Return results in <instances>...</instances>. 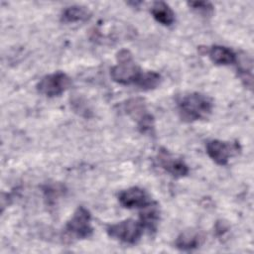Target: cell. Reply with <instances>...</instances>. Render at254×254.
Masks as SVG:
<instances>
[{
	"label": "cell",
	"instance_id": "1",
	"mask_svg": "<svg viewBox=\"0 0 254 254\" xmlns=\"http://www.w3.org/2000/svg\"><path fill=\"white\" fill-rule=\"evenodd\" d=\"M212 108L211 98L199 92L186 94L178 101V112L185 122L206 119L211 114Z\"/></svg>",
	"mask_w": 254,
	"mask_h": 254
},
{
	"label": "cell",
	"instance_id": "2",
	"mask_svg": "<svg viewBox=\"0 0 254 254\" xmlns=\"http://www.w3.org/2000/svg\"><path fill=\"white\" fill-rule=\"evenodd\" d=\"M117 64L110 68L111 78L119 84H135L141 73L140 66L133 59V55L127 49H122L116 54Z\"/></svg>",
	"mask_w": 254,
	"mask_h": 254
},
{
	"label": "cell",
	"instance_id": "3",
	"mask_svg": "<svg viewBox=\"0 0 254 254\" xmlns=\"http://www.w3.org/2000/svg\"><path fill=\"white\" fill-rule=\"evenodd\" d=\"M120 110L136 120L138 129L143 134L154 135V117L148 112L145 101L142 98H131L120 104Z\"/></svg>",
	"mask_w": 254,
	"mask_h": 254
},
{
	"label": "cell",
	"instance_id": "4",
	"mask_svg": "<svg viewBox=\"0 0 254 254\" xmlns=\"http://www.w3.org/2000/svg\"><path fill=\"white\" fill-rule=\"evenodd\" d=\"M93 233L91 214L84 206H78L64 226V235L69 239H86Z\"/></svg>",
	"mask_w": 254,
	"mask_h": 254
},
{
	"label": "cell",
	"instance_id": "5",
	"mask_svg": "<svg viewBox=\"0 0 254 254\" xmlns=\"http://www.w3.org/2000/svg\"><path fill=\"white\" fill-rule=\"evenodd\" d=\"M144 228L141 222L131 218L110 224L106 227L109 237L126 244H136L140 240Z\"/></svg>",
	"mask_w": 254,
	"mask_h": 254
},
{
	"label": "cell",
	"instance_id": "6",
	"mask_svg": "<svg viewBox=\"0 0 254 254\" xmlns=\"http://www.w3.org/2000/svg\"><path fill=\"white\" fill-rule=\"evenodd\" d=\"M70 85L71 78L63 71H57L42 77L37 84V89L47 97H55L63 94Z\"/></svg>",
	"mask_w": 254,
	"mask_h": 254
},
{
	"label": "cell",
	"instance_id": "7",
	"mask_svg": "<svg viewBox=\"0 0 254 254\" xmlns=\"http://www.w3.org/2000/svg\"><path fill=\"white\" fill-rule=\"evenodd\" d=\"M206 154L217 165L225 166L229 159L238 155L241 147L237 142H227L221 140H210L205 146Z\"/></svg>",
	"mask_w": 254,
	"mask_h": 254
},
{
	"label": "cell",
	"instance_id": "8",
	"mask_svg": "<svg viewBox=\"0 0 254 254\" xmlns=\"http://www.w3.org/2000/svg\"><path fill=\"white\" fill-rule=\"evenodd\" d=\"M156 160L158 165L174 178L186 177L190 172V169L184 160L176 158L165 148L159 150Z\"/></svg>",
	"mask_w": 254,
	"mask_h": 254
},
{
	"label": "cell",
	"instance_id": "9",
	"mask_svg": "<svg viewBox=\"0 0 254 254\" xmlns=\"http://www.w3.org/2000/svg\"><path fill=\"white\" fill-rule=\"evenodd\" d=\"M120 204L125 208H143L151 203L147 191L139 187H132L122 190L118 195Z\"/></svg>",
	"mask_w": 254,
	"mask_h": 254
},
{
	"label": "cell",
	"instance_id": "10",
	"mask_svg": "<svg viewBox=\"0 0 254 254\" xmlns=\"http://www.w3.org/2000/svg\"><path fill=\"white\" fill-rule=\"evenodd\" d=\"M204 241V236L198 230H185L177 237L175 246L183 251H191L200 247Z\"/></svg>",
	"mask_w": 254,
	"mask_h": 254
},
{
	"label": "cell",
	"instance_id": "11",
	"mask_svg": "<svg viewBox=\"0 0 254 254\" xmlns=\"http://www.w3.org/2000/svg\"><path fill=\"white\" fill-rule=\"evenodd\" d=\"M207 54L211 62L218 65H228L237 62L236 54L224 46H212L207 50Z\"/></svg>",
	"mask_w": 254,
	"mask_h": 254
},
{
	"label": "cell",
	"instance_id": "12",
	"mask_svg": "<svg viewBox=\"0 0 254 254\" xmlns=\"http://www.w3.org/2000/svg\"><path fill=\"white\" fill-rule=\"evenodd\" d=\"M143 211L140 213L139 221L144 229L149 232H155L157 230L160 220V210L156 202H151L147 206L143 207Z\"/></svg>",
	"mask_w": 254,
	"mask_h": 254
},
{
	"label": "cell",
	"instance_id": "13",
	"mask_svg": "<svg viewBox=\"0 0 254 254\" xmlns=\"http://www.w3.org/2000/svg\"><path fill=\"white\" fill-rule=\"evenodd\" d=\"M153 18L164 26H171L175 22V13L172 8L163 1L155 2L151 7Z\"/></svg>",
	"mask_w": 254,
	"mask_h": 254
},
{
	"label": "cell",
	"instance_id": "14",
	"mask_svg": "<svg viewBox=\"0 0 254 254\" xmlns=\"http://www.w3.org/2000/svg\"><path fill=\"white\" fill-rule=\"evenodd\" d=\"M91 12L87 7L73 5L66 7L61 16V20L64 23H74V22H84L90 19Z\"/></svg>",
	"mask_w": 254,
	"mask_h": 254
},
{
	"label": "cell",
	"instance_id": "15",
	"mask_svg": "<svg viewBox=\"0 0 254 254\" xmlns=\"http://www.w3.org/2000/svg\"><path fill=\"white\" fill-rule=\"evenodd\" d=\"M162 76L156 71H143L136 81L135 85L142 90L155 89L160 85Z\"/></svg>",
	"mask_w": 254,
	"mask_h": 254
},
{
	"label": "cell",
	"instance_id": "16",
	"mask_svg": "<svg viewBox=\"0 0 254 254\" xmlns=\"http://www.w3.org/2000/svg\"><path fill=\"white\" fill-rule=\"evenodd\" d=\"M188 5L197 14L202 15L204 17L211 16L213 14V6L211 3L206 1H191L188 2Z\"/></svg>",
	"mask_w": 254,
	"mask_h": 254
},
{
	"label": "cell",
	"instance_id": "17",
	"mask_svg": "<svg viewBox=\"0 0 254 254\" xmlns=\"http://www.w3.org/2000/svg\"><path fill=\"white\" fill-rule=\"evenodd\" d=\"M228 229H229V227L225 222L217 221V223L215 225V232L217 235H219V236L223 235L226 231H228Z\"/></svg>",
	"mask_w": 254,
	"mask_h": 254
}]
</instances>
